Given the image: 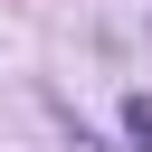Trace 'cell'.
<instances>
[{"mask_svg": "<svg viewBox=\"0 0 152 152\" xmlns=\"http://www.w3.org/2000/svg\"><path fill=\"white\" fill-rule=\"evenodd\" d=\"M124 142L152 152V95H124Z\"/></svg>", "mask_w": 152, "mask_h": 152, "instance_id": "1", "label": "cell"}]
</instances>
